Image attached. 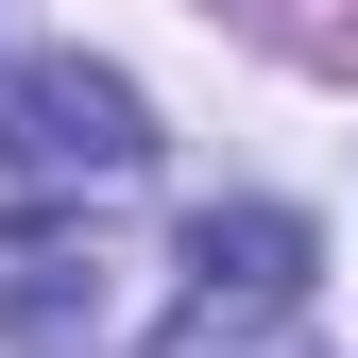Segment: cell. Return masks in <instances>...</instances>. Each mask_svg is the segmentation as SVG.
<instances>
[{
    "instance_id": "cell-1",
    "label": "cell",
    "mask_w": 358,
    "mask_h": 358,
    "mask_svg": "<svg viewBox=\"0 0 358 358\" xmlns=\"http://www.w3.org/2000/svg\"><path fill=\"white\" fill-rule=\"evenodd\" d=\"M120 171H154V103L120 69L52 52L0 85V205H69V188H120Z\"/></svg>"
},
{
    "instance_id": "cell-2",
    "label": "cell",
    "mask_w": 358,
    "mask_h": 358,
    "mask_svg": "<svg viewBox=\"0 0 358 358\" xmlns=\"http://www.w3.org/2000/svg\"><path fill=\"white\" fill-rule=\"evenodd\" d=\"M307 290V222L290 205H239V222H188V307H290Z\"/></svg>"
}]
</instances>
